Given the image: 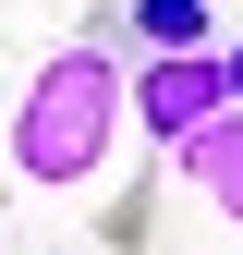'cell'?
Segmentation results:
<instances>
[{
	"instance_id": "cell-5",
	"label": "cell",
	"mask_w": 243,
	"mask_h": 255,
	"mask_svg": "<svg viewBox=\"0 0 243 255\" xmlns=\"http://www.w3.org/2000/svg\"><path fill=\"white\" fill-rule=\"evenodd\" d=\"M219 98H231V110H243V37H231V49H219Z\"/></svg>"
},
{
	"instance_id": "cell-1",
	"label": "cell",
	"mask_w": 243,
	"mask_h": 255,
	"mask_svg": "<svg viewBox=\"0 0 243 255\" xmlns=\"http://www.w3.org/2000/svg\"><path fill=\"white\" fill-rule=\"evenodd\" d=\"M12 158L0 170L12 182H37V195H73V182H98L110 170V146H122V61L85 37V49H49L37 73H24V98H12V134H0Z\"/></svg>"
},
{
	"instance_id": "cell-2",
	"label": "cell",
	"mask_w": 243,
	"mask_h": 255,
	"mask_svg": "<svg viewBox=\"0 0 243 255\" xmlns=\"http://www.w3.org/2000/svg\"><path fill=\"white\" fill-rule=\"evenodd\" d=\"M219 110V49H146V73H122V122H146V146H182Z\"/></svg>"
},
{
	"instance_id": "cell-4",
	"label": "cell",
	"mask_w": 243,
	"mask_h": 255,
	"mask_svg": "<svg viewBox=\"0 0 243 255\" xmlns=\"http://www.w3.org/2000/svg\"><path fill=\"white\" fill-rule=\"evenodd\" d=\"M134 37L146 49H219V12L207 0H134Z\"/></svg>"
},
{
	"instance_id": "cell-3",
	"label": "cell",
	"mask_w": 243,
	"mask_h": 255,
	"mask_svg": "<svg viewBox=\"0 0 243 255\" xmlns=\"http://www.w3.org/2000/svg\"><path fill=\"white\" fill-rule=\"evenodd\" d=\"M170 170H182V182H195V195L219 207L231 231H243V110H231V98H219V110L195 122V134L170 146Z\"/></svg>"
}]
</instances>
